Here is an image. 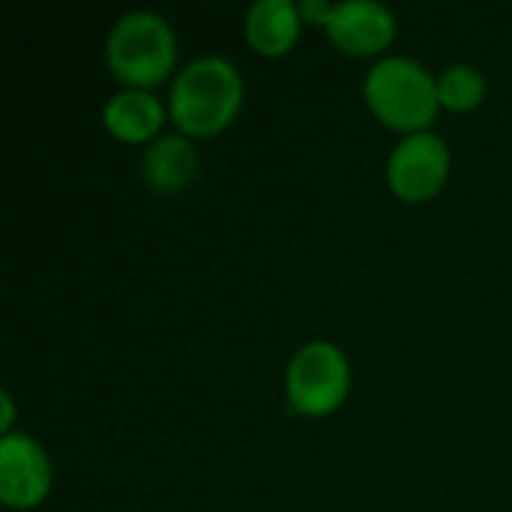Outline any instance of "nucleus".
Instances as JSON below:
<instances>
[{
	"mask_svg": "<svg viewBox=\"0 0 512 512\" xmlns=\"http://www.w3.org/2000/svg\"><path fill=\"white\" fill-rule=\"evenodd\" d=\"M351 387V366L333 342H306L285 369V393L297 414L324 417L336 411Z\"/></svg>",
	"mask_w": 512,
	"mask_h": 512,
	"instance_id": "obj_4",
	"label": "nucleus"
},
{
	"mask_svg": "<svg viewBox=\"0 0 512 512\" xmlns=\"http://www.w3.org/2000/svg\"><path fill=\"white\" fill-rule=\"evenodd\" d=\"M111 72L129 87L147 90L159 84L177 60V36L171 24L150 9L126 12L105 42Z\"/></svg>",
	"mask_w": 512,
	"mask_h": 512,
	"instance_id": "obj_3",
	"label": "nucleus"
},
{
	"mask_svg": "<svg viewBox=\"0 0 512 512\" xmlns=\"http://www.w3.org/2000/svg\"><path fill=\"white\" fill-rule=\"evenodd\" d=\"M450 174V147L438 132L405 135L387 159V183L402 201H426L441 192Z\"/></svg>",
	"mask_w": 512,
	"mask_h": 512,
	"instance_id": "obj_5",
	"label": "nucleus"
},
{
	"mask_svg": "<svg viewBox=\"0 0 512 512\" xmlns=\"http://www.w3.org/2000/svg\"><path fill=\"white\" fill-rule=\"evenodd\" d=\"M51 489V462L45 450L24 432H9L0 441V501L12 510L42 504Z\"/></svg>",
	"mask_w": 512,
	"mask_h": 512,
	"instance_id": "obj_6",
	"label": "nucleus"
},
{
	"mask_svg": "<svg viewBox=\"0 0 512 512\" xmlns=\"http://www.w3.org/2000/svg\"><path fill=\"white\" fill-rule=\"evenodd\" d=\"M363 93L375 117L402 132H423L438 114V78L405 54L378 60L363 81Z\"/></svg>",
	"mask_w": 512,
	"mask_h": 512,
	"instance_id": "obj_2",
	"label": "nucleus"
},
{
	"mask_svg": "<svg viewBox=\"0 0 512 512\" xmlns=\"http://www.w3.org/2000/svg\"><path fill=\"white\" fill-rule=\"evenodd\" d=\"M330 9H333V3H327V0H306V3L300 6V15H303V18H312L315 24H327Z\"/></svg>",
	"mask_w": 512,
	"mask_h": 512,
	"instance_id": "obj_12",
	"label": "nucleus"
},
{
	"mask_svg": "<svg viewBox=\"0 0 512 512\" xmlns=\"http://www.w3.org/2000/svg\"><path fill=\"white\" fill-rule=\"evenodd\" d=\"M324 30L330 42L348 54H378L393 42L396 18L378 0H342L333 3Z\"/></svg>",
	"mask_w": 512,
	"mask_h": 512,
	"instance_id": "obj_7",
	"label": "nucleus"
},
{
	"mask_svg": "<svg viewBox=\"0 0 512 512\" xmlns=\"http://www.w3.org/2000/svg\"><path fill=\"white\" fill-rule=\"evenodd\" d=\"M300 6L291 0H255L246 12V39L258 54L279 57L294 48L300 36Z\"/></svg>",
	"mask_w": 512,
	"mask_h": 512,
	"instance_id": "obj_9",
	"label": "nucleus"
},
{
	"mask_svg": "<svg viewBox=\"0 0 512 512\" xmlns=\"http://www.w3.org/2000/svg\"><path fill=\"white\" fill-rule=\"evenodd\" d=\"M102 120H105V126H108V132L114 138L129 141V144H141V141H150L162 129L165 105L150 90L129 87V90L114 93L105 102Z\"/></svg>",
	"mask_w": 512,
	"mask_h": 512,
	"instance_id": "obj_8",
	"label": "nucleus"
},
{
	"mask_svg": "<svg viewBox=\"0 0 512 512\" xmlns=\"http://www.w3.org/2000/svg\"><path fill=\"white\" fill-rule=\"evenodd\" d=\"M198 171V150L183 135H159L141 156V177L156 192H180Z\"/></svg>",
	"mask_w": 512,
	"mask_h": 512,
	"instance_id": "obj_10",
	"label": "nucleus"
},
{
	"mask_svg": "<svg viewBox=\"0 0 512 512\" xmlns=\"http://www.w3.org/2000/svg\"><path fill=\"white\" fill-rule=\"evenodd\" d=\"M438 99L453 111H471L486 99V78L471 63H453L438 75Z\"/></svg>",
	"mask_w": 512,
	"mask_h": 512,
	"instance_id": "obj_11",
	"label": "nucleus"
},
{
	"mask_svg": "<svg viewBox=\"0 0 512 512\" xmlns=\"http://www.w3.org/2000/svg\"><path fill=\"white\" fill-rule=\"evenodd\" d=\"M12 417H15V408H12V396H9V390H3V432H6V435H9Z\"/></svg>",
	"mask_w": 512,
	"mask_h": 512,
	"instance_id": "obj_13",
	"label": "nucleus"
},
{
	"mask_svg": "<svg viewBox=\"0 0 512 512\" xmlns=\"http://www.w3.org/2000/svg\"><path fill=\"white\" fill-rule=\"evenodd\" d=\"M243 105V78L228 57L204 54L186 63L168 96V114L186 135L222 132Z\"/></svg>",
	"mask_w": 512,
	"mask_h": 512,
	"instance_id": "obj_1",
	"label": "nucleus"
}]
</instances>
